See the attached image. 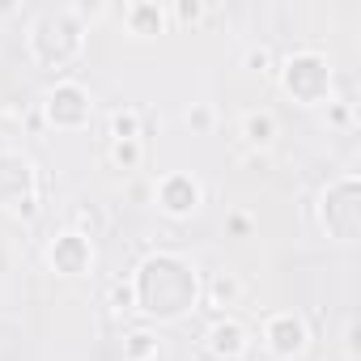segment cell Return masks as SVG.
<instances>
[{
    "instance_id": "obj_1",
    "label": "cell",
    "mask_w": 361,
    "mask_h": 361,
    "mask_svg": "<svg viewBox=\"0 0 361 361\" xmlns=\"http://www.w3.org/2000/svg\"><path fill=\"white\" fill-rule=\"evenodd\" d=\"M285 85H289V94H298L302 102H314V98L327 94L331 73H327V64H323L319 56H293V60L285 64Z\"/></svg>"
},
{
    "instance_id": "obj_2",
    "label": "cell",
    "mask_w": 361,
    "mask_h": 361,
    "mask_svg": "<svg viewBox=\"0 0 361 361\" xmlns=\"http://www.w3.org/2000/svg\"><path fill=\"white\" fill-rule=\"evenodd\" d=\"M47 111H51V119H56V123L77 128V123H85V119H90V94H85L81 85L64 81V85H56V90L47 94Z\"/></svg>"
},
{
    "instance_id": "obj_3",
    "label": "cell",
    "mask_w": 361,
    "mask_h": 361,
    "mask_svg": "<svg viewBox=\"0 0 361 361\" xmlns=\"http://www.w3.org/2000/svg\"><path fill=\"white\" fill-rule=\"evenodd\" d=\"M196 204H200V188L192 183L188 174H170L166 183H161V209H166V213L183 217V213H192Z\"/></svg>"
},
{
    "instance_id": "obj_4",
    "label": "cell",
    "mask_w": 361,
    "mask_h": 361,
    "mask_svg": "<svg viewBox=\"0 0 361 361\" xmlns=\"http://www.w3.org/2000/svg\"><path fill=\"white\" fill-rule=\"evenodd\" d=\"M51 259H56L64 272H81V268L90 264V243L77 238V234H64V238L51 247Z\"/></svg>"
},
{
    "instance_id": "obj_5",
    "label": "cell",
    "mask_w": 361,
    "mask_h": 361,
    "mask_svg": "<svg viewBox=\"0 0 361 361\" xmlns=\"http://www.w3.org/2000/svg\"><path fill=\"white\" fill-rule=\"evenodd\" d=\"M268 340H272V348L276 353H298L302 344H306V331H302V323L298 319H276L272 327H268Z\"/></svg>"
},
{
    "instance_id": "obj_6",
    "label": "cell",
    "mask_w": 361,
    "mask_h": 361,
    "mask_svg": "<svg viewBox=\"0 0 361 361\" xmlns=\"http://www.w3.org/2000/svg\"><path fill=\"white\" fill-rule=\"evenodd\" d=\"M209 348H213L217 357H238V353L247 348L243 327H238V323H217V327L209 331Z\"/></svg>"
},
{
    "instance_id": "obj_7",
    "label": "cell",
    "mask_w": 361,
    "mask_h": 361,
    "mask_svg": "<svg viewBox=\"0 0 361 361\" xmlns=\"http://www.w3.org/2000/svg\"><path fill=\"white\" fill-rule=\"evenodd\" d=\"M123 18H128V26H132L136 35H157V30H161V9H157V5H128Z\"/></svg>"
},
{
    "instance_id": "obj_8",
    "label": "cell",
    "mask_w": 361,
    "mask_h": 361,
    "mask_svg": "<svg viewBox=\"0 0 361 361\" xmlns=\"http://www.w3.org/2000/svg\"><path fill=\"white\" fill-rule=\"evenodd\" d=\"M243 128H247V140H251V145H268V140L276 136V123H272L268 111H251Z\"/></svg>"
},
{
    "instance_id": "obj_9",
    "label": "cell",
    "mask_w": 361,
    "mask_h": 361,
    "mask_svg": "<svg viewBox=\"0 0 361 361\" xmlns=\"http://www.w3.org/2000/svg\"><path fill=\"white\" fill-rule=\"evenodd\" d=\"M115 161L119 166H136L140 161V140H115Z\"/></svg>"
},
{
    "instance_id": "obj_10",
    "label": "cell",
    "mask_w": 361,
    "mask_h": 361,
    "mask_svg": "<svg viewBox=\"0 0 361 361\" xmlns=\"http://www.w3.org/2000/svg\"><path fill=\"white\" fill-rule=\"evenodd\" d=\"M111 132H115V140H136V115H132V111H128V115H115Z\"/></svg>"
},
{
    "instance_id": "obj_11",
    "label": "cell",
    "mask_w": 361,
    "mask_h": 361,
    "mask_svg": "<svg viewBox=\"0 0 361 361\" xmlns=\"http://www.w3.org/2000/svg\"><path fill=\"white\" fill-rule=\"evenodd\" d=\"M149 353H153V336L136 331V336H132V344H128V357H136V361H140V357H149Z\"/></svg>"
},
{
    "instance_id": "obj_12",
    "label": "cell",
    "mask_w": 361,
    "mask_h": 361,
    "mask_svg": "<svg viewBox=\"0 0 361 361\" xmlns=\"http://www.w3.org/2000/svg\"><path fill=\"white\" fill-rule=\"evenodd\" d=\"M178 18H183V22H196V18H200V5H178Z\"/></svg>"
},
{
    "instance_id": "obj_13",
    "label": "cell",
    "mask_w": 361,
    "mask_h": 361,
    "mask_svg": "<svg viewBox=\"0 0 361 361\" xmlns=\"http://www.w3.org/2000/svg\"><path fill=\"white\" fill-rule=\"evenodd\" d=\"M247 60H251V64H259V68H264V64H268V51H264V47H259V51H251V56H247Z\"/></svg>"
}]
</instances>
